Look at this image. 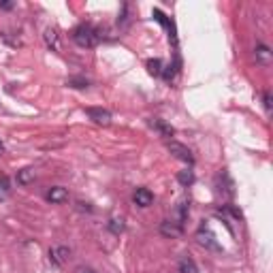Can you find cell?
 I'll return each mask as SVG.
<instances>
[{
  "mask_svg": "<svg viewBox=\"0 0 273 273\" xmlns=\"http://www.w3.org/2000/svg\"><path fill=\"white\" fill-rule=\"evenodd\" d=\"M73 41L84 47V49H90V47H96L103 41V34L98 28H94L92 23H81L73 30Z\"/></svg>",
  "mask_w": 273,
  "mask_h": 273,
  "instance_id": "1",
  "label": "cell"
},
{
  "mask_svg": "<svg viewBox=\"0 0 273 273\" xmlns=\"http://www.w3.org/2000/svg\"><path fill=\"white\" fill-rule=\"evenodd\" d=\"M196 241L205 247V250H213V252H222V245L218 243L216 235L211 233L209 224H201L198 231H196Z\"/></svg>",
  "mask_w": 273,
  "mask_h": 273,
  "instance_id": "2",
  "label": "cell"
},
{
  "mask_svg": "<svg viewBox=\"0 0 273 273\" xmlns=\"http://www.w3.org/2000/svg\"><path fill=\"white\" fill-rule=\"evenodd\" d=\"M86 115L90 117L94 124H98V126H109L111 124V113L107 109H103V107H88Z\"/></svg>",
  "mask_w": 273,
  "mask_h": 273,
  "instance_id": "3",
  "label": "cell"
},
{
  "mask_svg": "<svg viewBox=\"0 0 273 273\" xmlns=\"http://www.w3.org/2000/svg\"><path fill=\"white\" fill-rule=\"evenodd\" d=\"M167 147H169V152L173 154L175 158H180V160H184V162H188V164H192V162H194L192 152H190L186 145L177 143V141H167Z\"/></svg>",
  "mask_w": 273,
  "mask_h": 273,
  "instance_id": "4",
  "label": "cell"
},
{
  "mask_svg": "<svg viewBox=\"0 0 273 273\" xmlns=\"http://www.w3.org/2000/svg\"><path fill=\"white\" fill-rule=\"evenodd\" d=\"M45 198L49 201L52 205L66 203V201H68V190H66L64 186H54V188L47 190V196H45Z\"/></svg>",
  "mask_w": 273,
  "mask_h": 273,
  "instance_id": "5",
  "label": "cell"
},
{
  "mask_svg": "<svg viewBox=\"0 0 273 273\" xmlns=\"http://www.w3.org/2000/svg\"><path fill=\"white\" fill-rule=\"evenodd\" d=\"M133 203L137 205V207H150L152 203H154V194H152V190H147V188H137L135 190V194H133Z\"/></svg>",
  "mask_w": 273,
  "mask_h": 273,
  "instance_id": "6",
  "label": "cell"
},
{
  "mask_svg": "<svg viewBox=\"0 0 273 273\" xmlns=\"http://www.w3.org/2000/svg\"><path fill=\"white\" fill-rule=\"evenodd\" d=\"M150 126L156 130V133L160 135V137H164V139H169V137H173L175 135V128L171 126V124H167L164 120H158V117H154V120H150Z\"/></svg>",
  "mask_w": 273,
  "mask_h": 273,
  "instance_id": "7",
  "label": "cell"
},
{
  "mask_svg": "<svg viewBox=\"0 0 273 273\" xmlns=\"http://www.w3.org/2000/svg\"><path fill=\"white\" fill-rule=\"evenodd\" d=\"M68 256H70V250H68V247H64V245L49 250V260H52L56 267H62L66 260H68Z\"/></svg>",
  "mask_w": 273,
  "mask_h": 273,
  "instance_id": "8",
  "label": "cell"
},
{
  "mask_svg": "<svg viewBox=\"0 0 273 273\" xmlns=\"http://www.w3.org/2000/svg\"><path fill=\"white\" fill-rule=\"evenodd\" d=\"M254 58H256V64L260 66H269L271 60H273V54L267 45H256V49H254Z\"/></svg>",
  "mask_w": 273,
  "mask_h": 273,
  "instance_id": "9",
  "label": "cell"
},
{
  "mask_svg": "<svg viewBox=\"0 0 273 273\" xmlns=\"http://www.w3.org/2000/svg\"><path fill=\"white\" fill-rule=\"evenodd\" d=\"M160 233L162 235H167V237H180L182 233H184V227H180V224H175L173 220H164L162 224H160Z\"/></svg>",
  "mask_w": 273,
  "mask_h": 273,
  "instance_id": "10",
  "label": "cell"
},
{
  "mask_svg": "<svg viewBox=\"0 0 273 273\" xmlns=\"http://www.w3.org/2000/svg\"><path fill=\"white\" fill-rule=\"evenodd\" d=\"M43 37H45V43H47V47H49L52 52H58V49H60V34H58L56 28H47Z\"/></svg>",
  "mask_w": 273,
  "mask_h": 273,
  "instance_id": "11",
  "label": "cell"
},
{
  "mask_svg": "<svg viewBox=\"0 0 273 273\" xmlns=\"http://www.w3.org/2000/svg\"><path fill=\"white\" fill-rule=\"evenodd\" d=\"M177 273H198V267H196V263L190 256H184V258H180Z\"/></svg>",
  "mask_w": 273,
  "mask_h": 273,
  "instance_id": "12",
  "label": "cell"
},
{
  "mask_svg": "<svg viewBox=\"0 0 273 273\" xmlns=\"http://www.w3.org/2000/svg\"><path fill=\"white\" fill-rule=\"evenodd\" d=\"M186 218H188V203H186V201H182V203L175 207V216H173V222H175V224H180V227H184Z\"/></svg>",
  "mask_w": 273,
  "mask_h": 273,
  "instance_id": "13",
  "label": "cell"
},
{
  "mask_svg": "<svg viewBox=\"0 0 273 273\" xmlns=\"http://www.w3.org/2000/svg\"><path fill=\"white\" fill-rule=\"evenodd\" d=\"M34 177H37V173H34V169H21V171H17V184L19 186H28V184H32L34 182Z\"/></svg>",
  "mask_w": 273,
  "mask_h": 273,
  "instance_id": "14",
  "label": "cell"
},
{
  "mask_svg": "<svg viewBox=\"0 0 273 273\" xmlns=\"http://www.w3.org/2000/svg\"><path fill=\"white\" fill-rule=\"evenodd\" d=\"M147 73L154 75V77H160L162 75V70H164V64L162 60H158V58H154V60H147Z\"/></svg>",
  "mask_w": 273,
  "mask_h": 273,
  "instance_id": "15",
  "label": "cell"
},
{
  "mask_svg": "<svg viewBox=\"0 0 273 273\" xmlns=\"http://www.w3.org/2000/svg\"><path fill=\"white\" fill-rule=\"evenodd\" d=\"M124 218H117V216H113L109 222H107V229H109L113 235H120V233H124Z\"/></svg>",
  "mask_w": 273,
  "mask_h": 273,
  "instance_id": "16",
  "label": "cell"
},
{
  "mask_svg": "<svg viewBox=\"0 0 273 273\" xmlns=\"http://www.w3.org/2000/svg\"><path fill=\"white\" fill-rule=\"evenodd\" d=\"M177 182H180L184 188L192 186V184H194V173L190 171V169H186V171H180V173H177Z\"/></svg>",
  "mask_w": 273,
  "mask_h": 273,
  "instance_id": "17",
  "label": "cell"
},
{
  "mask_svg": "<svg viewBox=\"0 0 273 273\" xmlns=\"http://www.w3.org/2000/svg\"><path fill=\"white\" fill-rule=\"evenodd\" d=\"M11 194V180L7 175H0V201H5Z\"/></svg>",
  "mask_w": 273,
  "mask_h": 273,
  "instance_id": "18",
  "label": "cell"
},
{
  "mask_svg": "<svg viewBox=\"0 0 273 273\" xmlns=\"http://www.w3.org/2000/svg\"><path fill=\"white\" fill-rule=\"evenodd\" d=\"M66 84H68L70 88L84 90V88H88V79H84V77H70V79H66Z\"/></svg>",
  "mask_w": 273,
  "mask_h": 273,
  "instance_id": "19",
  "label": "cell"
},
{
  "mask_svg": "<svg viewBox=\"0 0 273 273\" xmlns=\"http://www.w3.org/2000/svg\"><path fill=\"white\" fill-rule=\"evenodd\" d=\"M263 103H265L267 113H271V109H273V98H271V92H269V90H265V94H263Z\"/></svg>",
  "mask_w": 273,
  "mask_h": 273,
  "instance_id": "20",
  "label": "cell"
},
{
  "mask_svg": "<svg viewBox=\"0 0 273 273\" xmlns=\"http://www.w3.org/2000/svg\"><path fill=\"white\" fill-rule=\"evenodd\" d=\"M13 7H15V3H11V0H9V3H0V9H3V11H11Z\"/></svg>",
  "mask_w": 273,
  "mask_h": 273,
  "instance_id": "21",
  "label": "cell"
},
{
  "mask_svg": "<svg viewBox=\"0 0 273 273\" xmlns=\"http://www.w3.org/2000/svg\"><path fill=\"white\" fill-rule=\"evenodd\" d=\"M77 273H98L96 269H92V267H79Z\"/></svg>",
  "mask_w": 273,
  "mask_h": 273,
  "instance_id": "22",
  "label": "cell"
},
{
  "mask_svg": "<svg viewBox=\"0 0 273 273\" xmlns=\"http://www.w3.org/2000/svg\"><path fill=\"white\" fill-rule=\"evenodd\" d=\"M77 205H79V209H81V211H84V209H86V211H92V207H90L88 203H77Z\"/></svg>",
  "mask_w": 273,
  "mask_h": 273,
  "instance_id": "23",
  "label": "cell"
},
{
  "mask_svg": "<svg viewBox=\"0 0 273 273\" xmlns=\"http://www.w3.org/2000/svg\"><path fill=\"white\" fill-rule=\"evenodd\" d=\"M3 152H5V143H3V141H0V156H3Z\"/></svg>",
  "mask_w": 273,
  "mask_h": 273,
  "instance_id": "24",
  "label": "cell"
}]
</instances>
